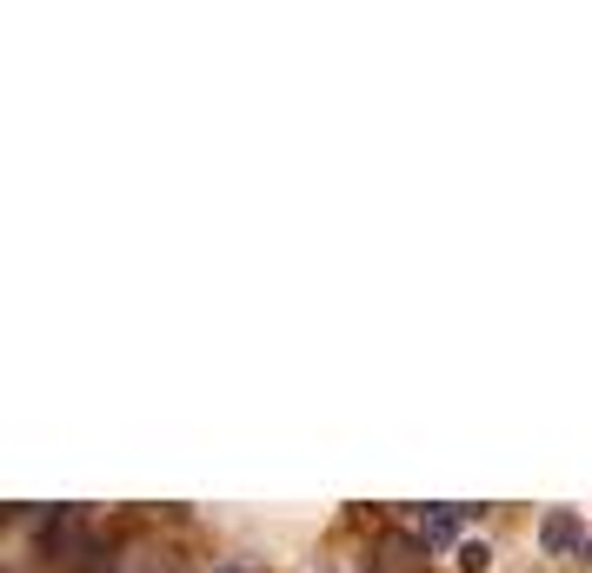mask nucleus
<instances>
[{
    "label": "nucleus",
    "instance_id": "nucleus-1",
    "mask_svg": "<svg viewBox=\"0 0 592 573\" xmlns=\"http://www.w3.org/2000/svg\"><path fill=\"white\" fill-rule=\"evenodd\" d=\"M539 540H546V553H572L585 534H579V520H572V514H553V520L539 527Z\"/></svg>",
    "mask_w": 592,
    "mask_h": 573
},
{
    "label": "nucleus",
    "instance_id": "nucleus-2",
    "mask_svg": "<svg viewBox=\"0 0 592 573\" xmlns=\"http://www.w3.org/2000/svg\"><path fill=\"white\" fill-rule=\"evenodd\" d=\"M486 560H492L486 547H460V566H466V573H486Z\"/></svg>",
    "mask_w": 592,
    "mask_h": 573
}]
</instances>
